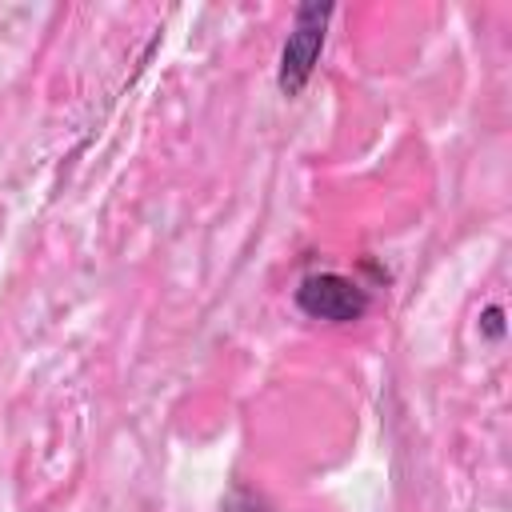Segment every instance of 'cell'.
I'll list each match as a JSON object with an SVG mask.
<instances>
[{
  "instance_id": "1",
  "label": "cell",
  "mask_w": 512,
  "mask_h": 512,
  "mask_svg": "<svg viewBox=\"0 0 512 512\" xmlns=\"http://www.w3.org/2000/svg\"><path fill=\"white\" fill-rule=\"evenodd\" d=\"M332 12H336L332 4H300L292 12V28H288V40L280 48V68H276V84L284 96H300L304 84L312 80L320 52H324Z\"/></svg>"
},
{
  "instance_id": "2",
  "label": "cell",
  "mask_w": 512,
  "mask_h": 512,
  "mask_svg": "<svg viewBox=\"0 0 512 512\" xmlns=\"http://www.w3.org/2000/svg\"><path fill=\"white\" fill-rule=\"evenodd\" d=\"M372 296L364 284H356L352 276L340 272H308L296 284V308L308 320H324V324H356L364 320Z\"/></svg>"
},
{
  "instance_id": "3",
  "label": "cell",
  "mask_w": 512,
  "mask_h": 512,
  "mask_svg": "<svg viewBox=\"0 0 512 512\" xmlns=\"http://www.w3.org/2000/svg\"><path fill=\"white\" fill-rule=\"evenodd\" d=\"M220 512H272V504H268L260 492H252V488L232 484V488L224 492V500H220Z\"/></svg>"
},
{
  "instance_id": "4",
  "label": "cell",
  "mask_w": 512,
  "mask_h": 512,
  "mask_svg": "<svg viewBox=\"0 0 512 512\" xmlns=\"http://www.w3.org/2000/svg\"><path fill=\"white\" fill-rule=\"evenodd\" d=\"M484 328H488L492 336H500V308H488V312H484Z\"/></svg>"
}]
</instances>
